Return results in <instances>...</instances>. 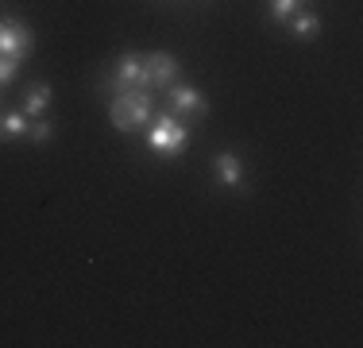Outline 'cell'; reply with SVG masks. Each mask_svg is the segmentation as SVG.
<instances>
[{
    "instance_id": "obj_8",
    "label": "cell",
    "mask_w": 363,
    "mask_h": 348,
    "mask_svg": "<svg viewBox=\"0 0 363 348\" xmlns=\"http://www.w3.org/2000/svg\"><path fill=\"white\" fill-rule=\"evenodd\" d=\"M47 109H50V85L47 82H31L28 89H23V109L20 112L28 120H39Z\"/></svg>"
},
{
    "instance_id": "obj_5",
    "label": "cell",
    "mask_w": 363,
    "mask_h": 348,
    "mask_svg": "<svg viewBox=\"0 0 363 348\" xmlns=\"http://www.w3.org/2000/svg\"><path fill=\"white\" fill-rule=\"evenodd\" d=\"M105 89L120 93V89H147V74H143V55L135 50H124L116 58V70L105 77Z\"/></svg>"
},
{
    "instance_id": "obj_2",
    "label": "cell",
    "mask_w": 363,
    "mask_h": 348,
    "mask_svg": "<svg viewBox=\"0 0 363 348\" xmlns=\"http://www.w3.org/2000/svg\"><path fill=\"white\" fill-rule=\"evenodd\" d=\"M155 124L147 128V147H151L155 155H162V159H174L182 147L189 143V128L182 124L174 112H155Z\"/></svg>"
},
{
    "instance_id": "obj_7",
    "label": "cell",
    "mask_w": 363,
    "mask_h": 348,
    "mask_svg": "<svg viewBox=\"0 0 363 348\" xmlns=\"http://www.w3.org/2000/svg\"><path fill=\"white\" fill-rule=\"evenodd\" d=\"M213 174H217L220 186L236 190V194H247V190H252V186H244V182H247V170H244V163H240V155H236V151H220V155H213Z\"/></svg>"
},
{
    "instance_id": "obj_11",
    "label": "cell",
    "mask_w": 363,
    "mask_h": 348,
    "mask_svg": "<svg viewBox=\"0 0 363 348\" xmlns=\"http://www.w3.org/2000/svg\"><path fill=\"white\" fill-rule=\"evenodd\" d=\"M294 12H301V0H271V20L286 23Z\"/></svg>"
},
{
    "instance_id": "obj_10",
    "label": "cell",
    "mask_w": 363,
    "mask_h": 348,
    "mask_svg": "<svg viewBox=\"0 0 363 348\" xmlns=\"http://www.w3.org/2000/svg\"><path fill=\"white\" fill-rule=\"evenodd\" d=\"M286 23H290L294 39H301V43H313L317 35H321V16L317 12H294Z\"/></svg>"
},
{
    "instance_id": "obj_6",
    "label": "cell",
    "mask_w": 363,
    "mask_h": 348,
    "mask_svg": "<svg viewBox=\"0 0 363 348\" xmlns=\"http://www.w3.org/2000/svg\"><path fill=\"white\" fill-rule=\"evenodd\" d=\"M143 74L147 89H170L178 82V58L170 50H151V55H143Z\"/></svg>"
},
{
    "instance_id": "obj_9",
    "label": "cell",
    "mask_w": 363,
    "mask_h": 348,
    "mask_svg": "<svg viewBox=\"0 0 363 348\" xmlns=\"http://www.w3.org/2000/svg\"><path fill=\"white\" fill-rule=\"evenodd\" d=\"M31 120L16 109H0V143H12V139H28Z\"/></svg>"
},
{
    "instance_id": "obj_4",
    "label": "cell",
    "mask_w": 363,
    "mask_h": 348,
    "mask_svg": "<svg viewBox=\"0 0 363 348\" xmlns=\"http://www.w3.org/2000/svg\"><path fill=\"white\" fill-rule=\"evenodd\" d=\"M167 112H174L182 124H189V120H201L205 112H209V101H205L201 89H194V85H170L167 89Z\"/></svg>"
},
{
    "instance_id": "obj_3",
    "label": "cell",
    "mask_w": 363,
    "mask_h": 348,
    "mask_svg": "<svg viewBox=\"0 0 363 348\" xmlns=\"http://www.w3.org/2000/svg\"><path fill=\"white\" fill-rule=\"evenodd\" d=\"M31 47H35V35H31L28 23L20 16H0V58L23 62L31 55Z\"/></svg>"
},
{
    "instance_id": "obj_12",
    "label": "cell",
    "mask_w": 363,
    "mask_h": 348,
    "mask_svg": "<svg viewBox=\"0 0 363 348\" xmlns=\"http://www.w3.org/2000/svg\"><path fill=\"white\" fill-rule=\"evenodd\" d=\"M50 132H55V124H50L47 116H39V120H31V128H28V136H31V143H47Z\"/></svg>"
},
{
    "instance_id": "obj_1",
    "label": "cell",
    "mask_w": 363,
    "mask_h": 348,
    "mask_svg": "<svg viewBox=\"0 0 363 348\" xmlns=\"http://www.w3.org/2000/svg\"><path fill=\"white\" fill-rule=\"evenodd\" d=\"M151 116H155V101H151V93H147V89H120V93H112L108 120H112L116 132L135 136V132H143V128L151 124Z\"/></svg>"
},
{
    "instance_id": "obj_13",
    "label": "cell",
    "mask_w": 363,
    "mask_h": 348,
    "mask_svg": "<svg viewBox=\"0 0 363 348\" xmlns=\"http://www.w3.org/2000/svg\"><path fill=\"white\" fill-rule=\"evenodd\" d=\"M16 70H20V62H16V58H0V89H4V85H12Z\"/></svg>"
}]
</instances>
